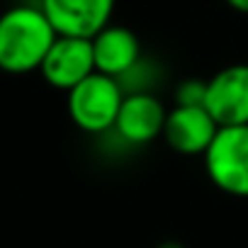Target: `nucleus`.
Instances as JSON below:
<instances>
[{"instance_id": "nucleus-1", "label": "nucleus", "mask_w": 248, "mask_h": 248, "mask_svg": "<svg viewBox=\"0 0 248 248\" xmlns=\"http://www.w3.org/2000/svg\"><path fill=\"white\" fill-rule=\"evenodd\" d=\"M56 30L39 5H15L0 15V71L22 76L39 71Z\"/></svg>"}, {"instance_id": "nucleus-2", "label": "nucleus", "mask_w": 248, "mask_h": 248, "mask_svg": "<svg viewBox=\"0 0 248 248\" xmlns=\"http://www.w3.org/2000/svg\"><path fill=\"white\" fill-rule=\"evenodd\" d=\"M124 95L127 93L117 78L95 71L73 90H68V114L76 127L88 134L109 132L117 124Z\"/></svg>"}, {"instance_id": "nucleus-3", "label": "nucleus", "mask_w": 248, "mask_h": 248, "mask_svg": "<svg viewBox=\"0 0 248 248\" xmlns=\"http://www.w3.org/2000/svg\"><path fill=\"white\" fill-rule=\"evenodd\" d=\"M202 158L209 180L221 192L248 200V124L219 127Z\"/></svg>"}, {"instance_id": "nucleus-4", "label": "nucleus", "mask_w": 248, "mask_h": 248, "mask_svg": "<svg viewBox=\"0 0 248 248\" xmlns=\"http://www.w3.org/2000/svg\"><path fill=\"white\" fill-rule=\"evenodd\" d=\"M204 107L219 127L248 124V63H233L207 80Z\"/></svg>"}, {"instance_id": "nucleus-5", "label": "nucleus", "mask_w": 248, "mask_h": 248, "mask_svg": "<svg viewBox=\"0 0 248 248\" xmlns=\"http://www.w3.org/2000/svg\"><path fill=\"white\" fill-rule=\"evenodd\" d=\"M95 68V51L93 39L83 37H56L51 44L39 73L51 88L59 90H73L78 83H83L88 76H93Z\"/></svg>"}, {"instance_id": "nucleus-6", "label": "nucleus", "mask_w": 248, "mask_h": 248, "mask_svg": "<svg viewBox=\"0 0 248 248\" xmlns=\"http://www.w3.org/2000/svg\"><path fill=\"white\" fill-rule=\"evenodd\" d=\"M114 3L117 0H39V8L56 34L93 39L109 25Z\"/></svg>"}, {"instance_id": "nucleus-7", "label": "nucleus", "mask_w": 248, "mask_h": 248, "mask_svg": "<svg viewBox=\"0 0 248 248\" xmlns=\"http://www.w3.org/2000/svg\"><path fill=\"white\" fill-rule=\"evenodd\" d=\"M219 132V124L204 105H175L163 127L166 144L183 156H204Z\"/></svg>"}, {"instance_id": "nucleus-8", "label": "nucleus", "mask_w": 248, "mask_h": 248, "mask_svg": "<svg viewBox=\"0 0 248 248\" xmlns=\"http://www.w3.org/2000/svg\"><path fill=\"white\" fill-rule=\"evenodd\" d=\"M166 117H168V109L156 95L137 90V93L124 95L114 132L129 144H149L163 137Z\"/></svg>"}, {"instance_id": "nucleus-9", "label": "nucleus", "mask_w": 248, "mask_h": 248, "mask_svg": "<svg viewBox=\"0 0 248 248\" xmlns=\"http://www.w3.org/2000/svg\"><path fill=\"white\" fill-rule=\"evenodd\" d=\"M93 51H95L97 73L112 76L117 80L129 76L139 66V59H141L139 37L132 30L112 25V22L93 37Z\"/></svg>"}, {"instance_id": "nucleus-10", "label": "nucleus", "mask_w": 248, "mask_h": 248, "mask_svg": "<svg viewBox=\"0 0 248 248\" xmlns=\"http://www.w3.org/2000/svg\"><path fill=\"white\" fill-rule=\"evenodd\" d=\"M207 83L202 80H185L178 88V105H204Z\"/></svg>"}, {"instance_id": "nucleus-11", "label": "nucleus", "mask_w": 248, "mask_h": 248, "mask_svg": "<svg viewBox=\"0 0 248 248\" xmlns=\"http://www.w3.org/2000/svg\"><path fill=\"white\" fill-rule=\"evenodd\" d=\"M226 5H229L231 10H236V13L248 15V0H226Z\"/></svg>"}]
</instances>
